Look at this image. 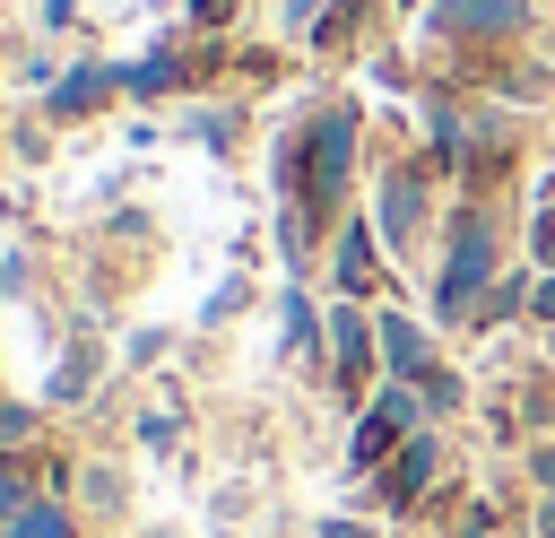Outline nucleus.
<instances>
[{
  "mask_svg": "<svg viewBox=\"0 0 555 538\" xmlns=\"http://www.w3.org/2000/svg\"><path fill=\"white\" fill-rule=\"evenodd\" d=\"M373 330H382V373H390V382H416V373L434 364V338H425L408 312H373Z\"/></svg>",
  "mask_w": 555,
  "mask_h": 538,
  "instance_id": "9b49d317",
  "label": "nucleus"
},
{
  "mask_svg": "<svg viewBox=\"0 0 555 538\" xmlns=\"http://www.w3.org/2000/svg\"><path fill=\"white\" fill-rule=\"evenodd\" d=\"M87 390H95V347H69V356L52 364V382H43V399H52V408H78Z\"/></svg>",
  "mask_w": 555,
  "mask_h": 538,
  "instance_id": "ddd939ff",
  "label": "nucleus"
},
{
  "mask_svg": "<svg viewBox=\"0 0 555 538\" xmlns=\"http://www.w3.org/2000/svg\"><path fill=\"white\" fill-rule=\"evenodd\" d=\"M538 529H546V538H555V495H546V512H538Z\"/></svg>",
  "mask_w": 555,
  "mask_h": 538,
  "instance_id": "c85d7f7f",
  "label": "nucleus"
},
{
  "mask_svg": "<svg viewBox=\"0 0 555 538\" xmlns=\"http://www.w3.org/2000/svg\"><path fill=\"white\" fill-rule=\"evenodd\" d=\"M373 269H382V234H373V217H347V234L330 243V286L356 304V295H373Z\"/></svg>",
  "mask_w": 555,
  "mask_h": 538,
  "instance_id": "1a4fd4ad",
  "label": "nucleus"
},
{
  "mask_svg": "<svg viewBox=\"0 0 555 538\" xmlns=\"http://www.w3.org/2000/svg\"><path fill=\"white\" fill-rule=\"evenodd\" d=\"M26 503H35V486H26V469H17L9 451H0V529H9V521H17Z\"/></svg>",
  "mask_w": 555,
  "mask_h": 538,
  "instance_id": "f3484780",
  "label": "nucleus"
},
{
  "mask_svg": "<svg viewBox=\"0 0 555 538\" xmlns=\"http://www.w3.org/2000/svg\"><path fill=\"white\" fill-rule=\"evenodd\" d=\"M243 304H251V286H243V278H225V286H217V295H208V321H234V312H243Z\"/></svg>",
  "mask_w": 555,
  "mask_h": 538,
  "instance_id": "412c9836",
  "label": "nucleus"
},
{
  "mask_svg": "<svg viewBox=\"0 0 555 538\" xmlns=\"http://www.w3.org/2000/svg\"><path fill=\"white\" fill-rule=\"evenodd\" d=\"M425 217H434V191H425V165L408 156V165H390V174L373 182V234H382V252L408 260L416 234H425Z\"/></svg>",
  "mask_w": 555,
  "mask_h": 538,
  "instance_id": "20e7f679",
  "label": "nucleus"
},
{
  "mask_svg": "<svg viewBox=\"0 0 555 538\" xmlns=\"http://www.w3.org/2000/svg\"><path fill=\"white\" fill-rule=\"evenodd\" d=\"M373 364H382V330H373V312H364V304H347V295H338V312H330V373H338V390L356 399V390L373 382Z\"/></svg>",
  "mask_w": 555,
  "mask_h": 538,
  "instance_id": "0eeeda50",
  "label": "nucleus"
},
{
  "mask_svg": "<svg viewBox=\"0 0 555 538\" xmlns=\"http://www.w3.org/2000/svg\"><path fill=\"white\" fill-rule=\"evenodd\" d=\"M416 390H425V417H451V408H460V373H451V364H425Z\"/></svg>",
  "mask_w": 555,
  "mask_h": 538,
  "instance_id": "dca6fc26",
  "label": "nucleus"
},
{
  "mask_svg": "<svg viewBox=\"0 0 555 538\" xmlns=\"http://www.w3.org/2000/svg\"><path fill=\"white\" fill-rule=\"evenodd\" d=\"M182 87H191V52H182V35H156V43L130 61V95L156 104V95H182Z\"/></svg>",
  "mask_w": 555,
  "mask_h": 538,
  "instance_id": "9d476101",
  "label": "nucleus"
},
{
  "mask_svg": "<svg viewBox=\"0 0 555 538\" xmlns=\"http://www.w3.org/2000/svg\"><path fill=\"white\" fill-rule=\"evenodd\" d=\"M0 538H78V521H69V503H61V495H35Z\"/></svg>",
  "mask_w": 555,
  "mask_h": 538,
  "instance_id": "4468645a",
  "label": "nucleus"
},
{
  "mask_svg": "<svg viewBox=\"0 0 555 538\" xmlns=\"http://www.w3.org/2000/svg\"><path fill=\"white\" fill-rule=\"evenodd\" d=\"M529 312H538V321L555 330V269H538V304H529Z\"/></svg>",
  "mask_w": 555,
  "mask_h": 538,
  "instance_id": "393cba45",
  "label": "nucleus"
},
{
  "mask_svg": "<svg viewBox=\"0 0 555 538\" xmlns=\"http://www.w3.org/2000/svg\"><path fill=\"white\" fill-rule=\"evenodd\" d=\"M139 443H147V451H173V417H165V408H156V417H139Z\"/></svg>",
  "mask_w": 555,
  "mask_h": 538,
  "instance_id": "5701e85b",
  "label": "nucleus"
},
{
  "mask_svg": "<svg viewBox=\"0 0 555 538\" xmlns=\"http://www.w3.org/2000/svg\"><path fill=\"white\" fill-rule=\"evenodd\" d=\"M434 469H442V434H434V425H416V434L382 460V503H416V495L434 486Z\"/></svg>",
  "mask_w": 555,
  "mask_h": 538,
  "instance_id": "6e6552de",
  "label": "nucleus"
},
{
  "mask_svg": "<svg viewBox=\"0 0 555 538\" xmlns=\"http://www.w3.org/2000/svg\"><path fill=\"white\" fill-rule=\"evenodd\" d=\"M35 443V399H0V451Z\"/></svg>",
  "mask_w": 555,
  "mask_h": 538,
  "instance_id": "a211bd4d",
  "label": "nucleus"
},
{
  "mask_svg": "<svg viewBox=\"0 0 555 538\" xmlns=\"http://www.w3.org/2000/svg\"><path fill=\"white\" fill-rule=\"evenodd\" d=\"M113 95H130V61H69V69L43 87V113H52V121H95Z\"/></svg>",
  "mask_w": 555,
  "mask_h": 538,
  "instance_id": "423d86ee",
  "label": "nucleus"
},
{
  "mask_svg": "<svg viewBox=\"0 0 555 538\" xmlns=\"http://www.w3.org/2000/svg\"><path fill=\"white\" fill-rule=\"evenodd\" d=\"M278 321H286V347H295L304 364H321V347H330V321L312 312V295H304V286H278Z\"/></svg>",
  "mask_w": 555,
  "mask_h": 538,
  "instance_id": "f8f14e48",
  "label": "nucleus"
},
{
  "mask_svg": "<svg viewBox=\"0 0 555 538\" xmlns=\"http://www.w3.org/2000/svg\"><path fill=\"white\" fill-rule=\"evenodd\" d=\"M0 295H26V252H0Z\"/></svg>",
  "mask_w": 555,
  "mask_h": 538,
  "instance_id": "b1692460",
  "label": "nucleus"
},
{
  "mask_svg": "<svg viewBox=\"0 0 555 538\" xmlns=\"http://www.w3.org/2000/svg\"><path fill=\"white\" fill-rule=\"evenodd\" d=\"M330 17V0H286V35H312Z\"/></svg>",
  "mask_w": 555,
  "mask_h": 538,
  "instance_id": "4be33fe9",
  "label": "nucleus"
},
{
  "mask_svg": "<svg viewBox=\"0 0 555 538\" xmlns=\"http://www.w3.org/2000/svg\"><path fill=\"white\" fill-rule=\"evenodd\" d=\"M182 9H191V26H199V35H217V26H234V9H243V0H182Z\"/></svg>",
  "mask_w": 555,
  "mask_h": 538,
  "instance_id": "aec40b11",
  "label": "nucleus"
},
{
  "mask_svg": "<svg viewBox=\"0 0 555 538\" xmlns=\"http://www.w3.org/2000/svg\"><path fill=\"white\" fill-rule=\"evenodd\" d=\"M356 139H364V113L338 95V104H321V113H304L286 139H278V156H269V182H278V200H304L321 226L347 208V182H356Z\"/></svg>",
  "mask_w": 555,
  "mask_h": 538,
  "instance_id": "f257e3e1",
  "label": "nucleus"
},
{
  "mask_svg": "<svg viewBox=\"0 0 555 538\" xmlns=\"http://www.w3.org/2000/svg\"><path fill=\"white\" fill-rule=\"evenodd\" d=\"M425 35L434 43H512V35H529V0H434Z\"/></svg>",
  "mask_w": 555,
  "mask_h": 538,
  "instance_id": "39448f33",
  "label": "nucleus"
},
{
  "mask_svg": "<svg viewBox=\"0 0 555 538\" xmlns=\"http://www.w3.org/2000/svg\"><path fill=\"white\" fill-rule=\"evenodd\" d=\"M416 425H425V390H416V382H382V390H373V408H364V417H356V434H347V469H382Z\"/></svg>",
  "mask_w": 555,
  "mask_h": 538,
  "instance_id": "7ed1b4c3",
  "label": "nucleus"
},
{
  "mask_svg": "<svg viewBox=\"0 0 555 538\" xmlns=\"http://www.w3.org/2000/svg\"><path fill=\"white\" fill-rule=\"evenodd\" d=\"M182 139H208V148H234V139H243V113H234V104H199V113H182Z\"/></svg>",
  "mask_w": 555,
  "mask_h": 538,
  "instance_id": "2eb2a0df",
  "label": "nucleus"
},
{
  "mask_svg": "<svg viewBox=\"0 0 555 538\" xmlns=\"http://www.w3.org/2000/svg\"><path fill=\"white\" fill-rule=\"evenodd\" d=\"M529 252H538V269H555V191H546L538 217H529Z\"/></svg>",
  "mask_w": 555,
  "mask_h": 538,
  "instance_id": "6ab92c4d",
  "label": "nucleus"
},
{
  "mask_svg": "<svg viewBox=\"0 0 555 538\" xmlns=\"http://www.w3.org/2000/svg\"><path fill=\"white\" fill-rule=\"evenodd\" d=\"M460 538H503V529H494V521H486V512H477V521H468V529H460Z\"/></svg>",
  "mask_w": 555,
  "mask_h": 538,
  "instance_id": "cd10ccee",
  "label": "nucleus"
},
{
  "mask_svg": "<svg viewBox=\"0 0 555 538\" xmlns=\"http://www.w3.org/2000/svg\"><path fill=\"white\" fill-rule=\"evenodd\" d=\"M494 269H503V226H494V208H486V200H460V208H451V226H442L434 312H442V321H468V312L486 304Z\"/></svg>",
  "mask_w": 555,
  "mask_h": 538,
  "instance_id": "f03ea898",
  "label": "nucleus"
},
{
  "mask_svg": "<svg viewBox=\"0 0 555 538\" xmlns=\"http://www.w3.org/2000/svg\"><path fill=\"white\" fill-rule=\"evenodd\" d=\"M69 17H78V0H43V26H52V35H61Z\"/></svg>",
  "mask_w": 555,
  "mask_h": 538,
  "instance_id": "bb28decb",
  "label": "nucleus"
},
{
  "mask_svg": "<svg viewBox=\"0 0 555 538\" xmlns=\"http://www.w3.org/2000/svg\"><path fill=\"white\" fill-rule=\"evenodd\" d=\"M529 477H538V486L555 495V443H546V451H529Z\"/></svg>",
  "mask_w": 555,
  "mask_h": 538,
  "instance_id": "a878e982",
  "label": "nucleus"
}]
</instances>
